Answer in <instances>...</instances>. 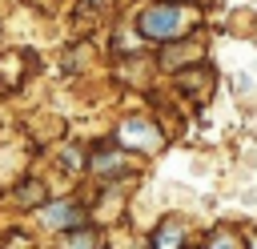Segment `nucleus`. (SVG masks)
<instances>
[{
  "label": "nucleus",
  "mask_w": 257,
  "mask_h": 249,
  "mask_svg": "<svg viewBox=\"0 0 257 249\" xmlns=\"http://www.w3.org/2000/svg\"><path fill=\"white\" fill-rule=\"evenodd\" d=\"M197 8L193 4H181V0H161V4H149L141 16H137V32L145 36V40H161V44H169V40H181V36H189L193 28H197Z\"/></svg>",
  "instance_id": "obj_1"
},
{
  "label": "nucleus",
  "mask_w": 257,
  "mask_h": 249,
  "mask_svg": "<svg viewBox=\"0 0 257 249\" xmlns=\"http://www.w3.org/2000/svg\"><path fill=\"white\" fill-rule=\"evenodd\" d=\"M116 145L128 149V153H157L165 145V137H161V129L153 120H124L116 129Z\"/></svg>",
  "instance_id": "obj_2"
},
{
  "label": "nucleus",
  "mask_w": 257,
  "mask_h": 249,
  "mask_svg": "<svg viewBox=\"0 0 257 249\" xmlns=\"http://www.w3.org/2000/svg\"><path fill=\"white\" fill-rule=\"evenodd\" d=\"M88 213L76 205V201H52V205H40V225L44 229H56V233H68L76 225H84Z\"/></svg>",
  "instance_id": "obj_3"
},
{
  "label": "nucleus",
  "mask_w": 257,
  "mask_h": 249,
  "mask_svg": "<svg viewBox=\"0 0 257 249\" xmlns=\"http://www.w3.org/2000/svg\"><path fill=\"white\" fill-rule=\"evenodd\" d=\"M88 169L100 177V181H116V177H128V153L124 149H100V153H92V161H88Z\"/></svg>",
  "instance_id": "obj_4"
},
{
  "label": "nucleus",
  "mask_w": 257,
  "mask_h": 249,
  "mask_svg": "<svg viewBox=\"0 0 257 249\" xmlns=\"http://www.w3.org/2000/svg\"><path fill=\"white\" fill-rule=\"evenodd\" d=\"M197 56H201V44H197V40H189V36H181V40H169V44H165V64H169V68L193 64Z\"/></svg>",
  "instance_id": "obj_5"
},
{
  "label": "nucleus",
  "mask_w": 257,
  "mask_h": 249,
  "mask_svg": "<svg viewBox=\"0 0 257 249\" xmlns=\"http://www.w3.org/2000/svg\"><path fill=\"white\" fill-rule=\"evenodd\" d=\"M153 249H185V225L177 217H165L153 233Z\"/></svg>",
  "instance_id": "obj_6"
},
{
  "label": "nucleus",
  "mask_w": 257,
  "mask_h": 249,
  "mask_svg": "<svg viewBox=\"0 0 257 249\" xmlns=\"http://www.w3.org/2000/svg\"><path fill=\"white\" fill-rule=\"evenodd\" d=\"M96 245H100V237H96V229H88V225L68 229L64 241H60V249H96Z\"/></svg>",
  "instance_id": "obj_7"
},
{
  "label": "nucleus",
  "mask_w": 257,
  "mask_h": 249,
  "mask_svg": "<svg viewBox=\"0 0 257 249\" xmlns=\"http://www.w3.org/2000/svg\"><path fill=\"white\" fill-rule=\"evenodd\" d=\"M209 249H241V237H237L233 229H213Z\"/></svg>",
  "instance_id": "obj_8"
},
{
  "label": "nucleus",
  "mask_w": 257,
  "mask_h": 249,
  "mask_svg": "<svg viewBox=\"0 0 257 249\" xmlns=\"http://www.w3.org/2000/svg\"><path fill=\"white\" fill-rule=\"evenodd\" d=\"M20 201L24 205H44V185H36V181L20 185Z\"/></svg>",
  "instance_id": "obj_9"
},
{
  "label": "nucleus",
  "mask_w": 257,
  "mask_h": 249,
  "mask_svg": "<svg viewBox=\"0 0 257 249\" xmlns=\"http://www.w3.org/2000/svg\"><path fill=\"white\" fill-rule=\"evenodd\" d=\"M249 249H257V237H253V241H249Z\"/></svg>",
  "instance_id": "obj_10"
},
{
  "label": "nucleus",
  "mask_w": 257,
  "mask_h": 249,
  "mask_svg": "<svg viewBox=\"0 0 257 249\" xmlns=\"http://www.w3.org/2000/svg\"><path fill=\"white\" fill-rule=\"evenodd\" d=\"M88 4H104V0H88Z\"/></svg>",
  "instance_id": "obj_11"
}]
</instances>
